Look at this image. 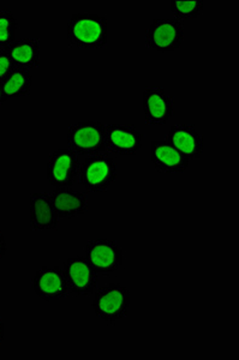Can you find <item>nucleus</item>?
Segmentation results:
<instances>
[{
    "label": "nucleus",
    "instance_id": "nucleus-6",
    "mask_svg": "<svg viewBox=\"0 0 239 360\" xmlns=\"http://www.w3.org/2000/svg\"><path fill=\"white\" fill-rule=\"evenodd\" d=\"M84 257L91 263L96 274L110 276L122 266L124 254L116 240L108 238H95L87 243Z\"/></svg>",
    "mask_w": 239,
    "mask_h": 360
},
{
    "label": "nucleus",
    "instance_id": "nucleus-10",
    "mask_svg": "<svg viewBox=\"0 0 239 360\" xmlns=\"http://www.w3.org/2000/svg\"><path fill=\"white\" fill-rule=\"evenodd\" d=\"M142 106L148 125H165L174 115V98L161 86L143 90Z\"/></svg>",
    "mask_w": 239,
    "mask_h": 360
},
{
    "label": "nucleus",
    "instance_id": "nucleus-4",
    "mask_svg": "<svg viewBox=\"0 0 239 360\" xmlns=\"http://www.w3.org/2000/svg\"><path fill=\"white\" fill-rule=\"evenodd\" d=\"M67 146L77 155L103 154L106 150V127L95 120L72 124L67 130Z\"/></svg>",
    "mask_w": 239,
    "mask_h": 360
},
{
    "label": "nucleus",
    "instance_id": "nucleus-7",
    "mask_svg": "<svg viewBox=\"0 0 239 360\" xmlns=\"http://www.w3.org/2000/svg\"><path fill=\"white\" fill-rule=\"evenodd\" d=\"M79 155L70 148H59L49 156L47 180L53 188H71L77 183L79 176Z\"/></svg>",
    "mask_w": 239,
    "mask_h": 360
},
{
    "label": "nucleus",
    "instance_id": "nucleus-9",
    "mask_svg": "<svg viewBox=\"0 0 239 360\" xmlns=\"http://www.w3.org/2000/svg\"><path fill=\"white\" fill-rule=\"evenodd\" d=\"M30 286L45 302H57L69 297L64 271L58 266H42L34 275Z\"/></svg>",
    "mask_w": 239,
    "mask_h": 360
},
{
    "label": "nucleus",
    "instance_id": "nucleus-23",
    "mask_svg": "<svg viewBox=\"0 0 239 360\" xmlns=\"http://www.w3.org/2000/svg\"><path fill=\"white\" fill-rule=\"evenodd\" d=\"M5 101H6V98H5L4 93H3V89H1V84H0V106H1Z\"/></svg>",
    "mask_w": 239,
    "mask_h": 360
},
{
    "label": "nucleus",
    "instance_id": "nucleus-2",
    "mask_svg": "<svg viewBox=\"0 0 239 360\" xmlns=\"http://www.w3.org/2000/svg\"><path fill=\"white\" fill-rule=\"evenodd\" d=\"M118 176L116 160L106 153L88 156L79 167V184L88 193H101L115 184Z\"/></svg>",
    "mask_w": 239,
    "mask_h": 360
},
{
    "label": "nucleus",
    "instance_id": "nucleus-21",
    "mask_svg": "<svg viewBox=\"0 0 239 360\" xmlns=\"http://www.w3.org/2000/svg\"><path fill=\"white\" fill-rule=\"evenodd\" d=\"M6 251H8V244L5 240L4 234H3V232H0V259L4 257Z\"/></svg>",
    "mask_w": 239,
    "mask_h": 360
},
{
    "label": "nucleus",
    "instance_id": "nucleus-1",
    "mask_svg": "<svg viewBox=\"0 0 239 360\" xmlns=\"http://www.w3.org/2000/svg\"><path fill=\"white\" fill-rule=\"evenodd\" d=\"M67 40L79 49H105L108 42V22L96 13H74L67 22Z\"/></svg>",
    "mask_w": 239,
    "mask_h": 360
},
{
    "label": "nucleus",
    "instance_id": "nucleus-14",
    "mask_svg": "<svg viewBox=\"0 0 239 360\" xmlns=\"http://www.w3.org/2000/svg\"><path fill=\"white\" fill-rule=\"evenodd\" d=\"M30 224L34 231H56L59 217L49 193H33L30 198Z\"/></svg>",
    "mask_w": 239,
    "mask_h": 360
},
{
    "label": "nucleus",
    "instance_id": "nucleus-20",
    "mask_svg": "<svg viewBox=\"0 0 239 360\" xmlns=\"http://www.w3.org/2000/svg\"><path fill=\"white\" fill-rule=\"evenodd\" d=\"M16 66L13 65L6 49H0V82L8 76Z\"/></svg>",
    "mask_w": 239,
    "mask_h": 360
},
{
    "label": "nucleus",
    "instance_id": "nucleus-13",
    "mask_svg": "<svg viewBox=\"0 0 239 360\" xmlns=\"http://www.w3.org/2000/svg\"><path fill=\"white\" fill-rule=\"evenodd\" d=\"M150 159L154 168L160 173H183L189 166L190 160L167 141L157 139L150 144Z\"/></svg>",
    "mask_w": 239,
    "mask_h": 360
},
{
    "label": "nucleus",
    "instance_id": "nucleus-16",
    "mask_svg": "<svg viewBox=\"0 0 239 360\" xmlns=\"http://www.w3.org/2000/svg\"><path fill=\"white\" fill-rule=\"evenodd\" d=\"M6 51L16 68L30 71L40 66L41 47L40 39L37 37H22L15 40L6 47Z\"/></svg>",
    "mask_w": 239,
    "mask_h": 360
},
{
    "label": "nucleus",
    "instance_id": "nucleus-3",
    "mask_svg": "<svg viewBox=\"0 0 239 360\" xmlns=\"http://www.w3.org/2000/svg\"><path fill=\"white\" fill-rule=\"evenodd\" d=\"M131 295L122 283H108L95 291L93 310L106 323H116L128 315Z\"/></svg>",
    "mask_w": 239,
    "mask_h": 360
},
{
    "label": "nucleus",
    "instance_id": "nucleus-15",
    "mask_svg": "<svg viewBox=\"0 0 239 360\" xmlns=\"http://www.w3.org/2000/svg\"><path fill=\"white\" fill-rule=\"evenodd\" d=\"M59 219H74L88 212V196L71 188H56L50 193Z\"/></svg>",
    "mask_w": 239,
    "mask_h": 360
},
{
    "label": "nucleus",
    "instance_id": "nucleus-18",
    "mask_svg": "<svg viewBox=\"0 0 239 360\" xmlns=\"http://www.w3.org/2000/svg\"><path fill=\"white\" fill-rule=\"evenodd\" d=\"M205 8L202 0H171L169 10L177 21H191L201 16Z\"/></svg>",
    "mask_w": 239,
    "mask_h": 360
},
{
    "label": "nucleus",
    "instance_id": "nucleus-5",
    "mask_svg": "<svg viewBox=\"0 0 239 360\" xmlns=\"http://www.w3.org/2000/svg\"><path fill=\"white\" fill-rule=\"evenodd\" d=\"M183 23L176 18H155L146 32V47L157 53L174 52L184 42Z\"/></svg>",
    "mask_w": 239,
    "mask_h": 360
},
{
    "label": "nucleus",
    "instance_id": "nucleus-12",
    "mask_svg": "<svg viewBox=\"0 0 239 360\" xmlns=\"http://www.w3.org/2000/svg\"><path fill=\"white\" fill-rule=\"evenodd\" d=\"M166 141L186 159L198 160L202 156L205 149L203 136L193 125L174 124L169 127Z\"/></svg>",
    "mask_w": 239,
    "mask_h": 360
},
{
    "label": "nucleus",
    "instance_id": "nucleus-17",
    "mask_svg": "<svg viewBox=\"0 0 239 360\" xmlns=\"http://www.w3.org/2000/svg\"><path fill=\"white\" fill-rule=\"evenodd\" d=\"M6 100L25 98L30 94L33 86V76L28 70L15 69L0 82Z\"/></svg>",
    "mask_w": 239,
    "mask_h": 360
},
{
    "label": "nucleus",
    "instance_id": "nucleus-11",
    "mask_svg": "<svg viewBox=\"0 0 239 360\" xmlns=\"http://www.w3.org/2000/svg\"><path fill=\"white\" fill-rule=\"evenodd\" d=\"M106 127V149L118 155L131 156L140 152L143 136L134 125L108 124Z\"/></svg>",
    "mask_w": 239,
    "mask_h": 360
},
{
    "label": "nucleus",
    "instance_id": "nucleus-22",
    "mask_svg": "<svg viewBox=\"0 0 239 360\" xmlns=\"http://www.w3.org/2000/svg\"><path fill=\"white\" fill-rule=\"evenodd\" d=\"M5 338V327H4V322L1 321V319H0V346H1V344H3V341H4Z\"/></svg>",
    "mask_w": 239,
    "mask_h": 360
},
{
    "label": "nucleus",
    "instance_id": "nucleus-8",
    "mask_svg": "<svg viewBox=\"0 0 239 360\" xmlns=\"http://www.w3.org/2000/svg\"><path fill=\"white\" fill-rule=\"evenodd\" d=\"M63 271L71 297H88L96 291L98 274L84 256L67 258Z\"/></svg>",
    "mask_w": 239,
    "mask_h": 360
},
{
    "label": "nucleus",
    "instance_id": "nucleus-19",
    "mask_svg": "<svg viewBox=\"0 0 239 360\" xmlns=\"http://www.w3.org/2000/svg\"><path fill=\"white\" fill-rule=\"evenodd\" d=\"M17 28L15 15L8 10H0V49H6L15 41Z\"/></svg>",
    "mask_w": 239,
    "mask_h": 360
}]
</instances>
